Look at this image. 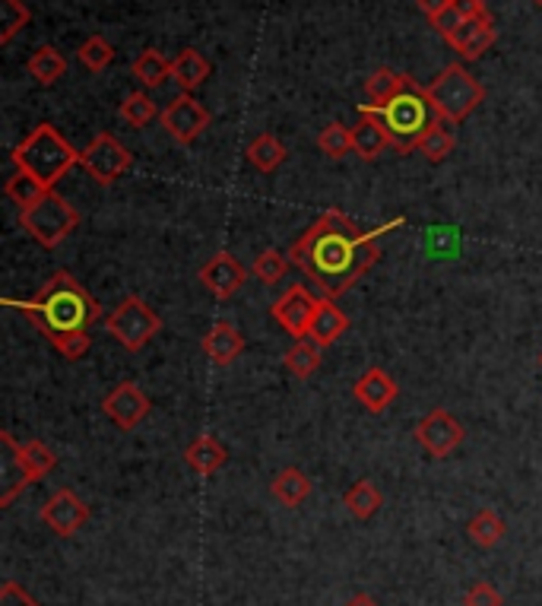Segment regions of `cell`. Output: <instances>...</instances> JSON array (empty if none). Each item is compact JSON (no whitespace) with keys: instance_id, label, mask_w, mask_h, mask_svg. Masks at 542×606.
Segmentation results:
<instances>
[{"instance_id":"47","label":"cell","mask_w":542,"mask_h":606,"mask_svg":"<svg viewBox=\"0 0 542 606\" xmlns=\"http://www.w3.org/2000/svg\"><path fill=\"white\" fill-rule=\"evenodd\" d=\"M533 3H537V7H542V0H533Z\"/></svg>"},{"instance_id":"18","label":"cell","mask_w":542,"mask_h":606,"mask_svg":"<svg viewBox=\"0 0 542 606\" xmlns=\"http://www.w3.org/2000/svg\"><path fill=\"white\" fill-rule=\"evenodd\" d=\"M498 32H495V20L491 16H479V20H463V26L447 38V45L463 57V60H476L483 57L495 45Z\"/></svg>"},{"instance_id":"37","label":"cell","mask_w":542,"mask_h":606,"mask_svg":"<svg viewBox=\"0 0 542 606\" xmlns=\"http://www.w3.org/2000/svg\"><path fill=\"white\" fill-rule=\"evenodd\" d=\"M289 257H283L276 249H267L261 251V257L254 261V276L264 283V286H276L283 276H286V271H289Z\"/></svg>"},{"instance_id":"40","label":"cell","mask_w":542,"mask_h":606,"mask_svg":"<svg viewBox=\"0 0 542 606\" xmlns=\"http://www.w3.org/2000/svg\"><path fill=\"white\" fill-rule=\"evenodd\" d=\"M57 353L64 359H70V362H77L89 353V346H92V337L89 333H70V337H60L57 343H52Z\"/></svg>"},{"instance_id":"43","label":"cell","mask_w":542,"mask_h":606,"mask_svg":"<svg viewBox=\"0 0 542 606\" xmlns=\"http://www.w3.org/2000/svg\"><path fill=\"white\" fill-rule=\"evenodd\" d=\"M432 26H434V32H438V35L451 38V35H454V32L463 26V16L457 13V10H454V7H447L444 13H438V16H434Z\"/></svg>"},{"instance_id":"42","label":"cell","mask_w":542,"mask_h":606,"mask_svg":"<svg viewBox=\"0 0 542 606\" xmlns=\"http://www.w3.org/2000/svg\"><path fill=\"white\" fill-rule=\"evenodd\" d=\"M0 606H38V604L29 597L26 591H23L16 581H7V584L0 587Z\"/></svg>"},{"instance_id":"1","label":"cell","mask_w":542,"mask_h":606,"mask_svg":"<svg viewBox=\"0 0 542 606\" xmlns=\"http://www.w3.org/2000/svg\"><path fill=\"white\" fill-rule=\"evenodd\" d=\"M403 222H407L403 217H394L372 232H358L346 213L327 210L292 242L289 261L301 274L314 279V286L327 299H336L350 293L355 283L378 264L380 239L400 229Z\"/></svg>"},{"instance_id":"48","label":"cell","mask_w":542,"mask_h":606,"mask_svg":"<svg viewBox=\"0 0 542 606\" xmlns=\"http://www.w3.org/2000/svg\"><path fill=\"white\" fill-rule=\"evenodd\" d=\"M540 365H542V356H540Z\"/></svg>"},{"instance_id":"21","label":"cell","mask_w":542,"mask_h":606,"mask_svg":"<svg viewBox=\"0 0 542 606\" xmlns=\"http://www.w3.org/2000/svg\"><path fill=\"white\" fill-rule=\"evenodd\" d=\"M185 461H188V467L193 470V473L213 476V473L229 461V451H225V444H222L217 436H200V439H193L188 444Z\"/></svg>"},{"instance_id":"46","label":"cell","mask_w":542,"mask_h":606,"mask_svg":"<svg viewBox=\"0 0 542 606\" xmlns=\"http://www.w3.org/2000/svg\"><path fill=\"white\" fill-rule=\"evenodd\" d=\"M346 606H378V604H375V601H372L368 594H358V597H353V601H350Z\"/></svg>"},{"instance_id":"13","label":"cell","mask_w":542,"mask_h":606,"mask_svg":"<svg viewBox=\"0 0 542 606\" xmlns=\"http://www.w3.org/2000/svg\"><path fill=\"white\" fill-rule=\"evenodd\" d=\"M86 521H89V505L70 489H57L55 496L42 505V524L52 527V533L57 537H74Z\"/></svg>"},{"instance_id":"25","label":"cell","mask_w":542,"mask_h":606,"mask_svg":"<svg viewBox=\"0 0 542 606\" xmlns=\"http://www.w3.org/2000/svg\"><path fill=\"white\" fill-rule=\"evenodd\" d=\"M131 74H134L140 86L159 89V86H165V80H172V60H168L163 52H156V48H146V52L134 60Z\"/></svg>"},{"instance_id":"22","label":"cell","mask_w":542,"mask_h":606,"mask_svg":"<svg viewBox=\"0 0 542 606\" xmlns=\"http://www.w3.org/2000/svg\"><path fill=\"white\" fill-rule=\"evenodd\" d=\"M210 60L200 55L197 48H185L181 55L172 60V80L181 86L185 92H193L197 86L207 84V77H210Z\"/></svg>"},{"instance_id":"10","label":"cell","mask_w":542,"mask_h":606,"mask_svg":"<svg viewBox=\"0 0 542 606\" xmlns=\"http://www.w3.org/2000/svg\"><path fill=\"white\" fill-rule=\"evenodd\" d=\"M318 302H321V299H314L301 283H296V286H289V289L270 305V315L273 321L289 333V337L305 340V337H308V328H311V318H314V311H318Z\"/></svg>"},{"instance_id":"3","label":"cell","mask_w":542,"mask_h":606,"mask_svg":"<svg viewBox=\"0 0 542 606\" xmlns=\"http://www.w3.org/2000/svg\"><path fill=\"white\" fill-rule=\"evenodd\" d=\"M372 106V102H368ZM378 111V118L387 128V137H390V146L400 150L403 156L419 150V143L432 134L434 128L441 124V114L434 109V102L429 99L425 86H419L412 77H403V86L400 92L384 102V106H372Z\"/></svg>"},{"instance_id":"34","label":"cell","mask_w":542,"mask_h":606,"mask_svg":"<svg viewBox=\"0 0 542 606\" xmlns=\"http://www.w3.org/2000/svg\"><path fill=\"white\" fill-rule=\"evenodd\" d=\"M400 86H403V77H400V74H394L390 67H380V70H375V74L368 77L365 92H368L372 106H384V102H390V99L400 92Z\"/></svg>"},{"instance_id":"8","label":"cell","mask_w":542,"mask_h":606,"mask_svg":"<svg viewBox=\"0 0 542 606\" xmlns=\"http://www.w3.org/2000/svg\"><path fill=\"white\" fill-rule=\"evenodd\" d=\"M134 163V156L128 153V146L114 134H96L86 146L80 150V166L102 185L111 188L128 168Z\"/></svg>"},{"instance_id":"35","label":"cell","mask_w":542,"mask_h":606,"mask_svg":"<svg viewBox=\"0 0 542 606\" xmlns=\"http://www.w3.org/2000/svg\"><path fill=\"white\" fill-rule=\"evenodd\" d=\"M23 461H26L32 480H42V476H48V473L57 467L55 451H52L45 441H38V439L26 441V444H23Z\"/></svg>"},{"instance_id":"45","label":"cell","mask_w":542,"mask_h":606,"mask_svg":"<svg viewBox=\"0 0 542 606\" xmlns=\"http://www.w3.org/2000/svg\"><path fill=\"white\" fill-rule=\"evenodd\" d=\"M451 7V0H419V10L429 16V20H434L438 13H444Z\"/></svg>"},{"instance_id":"12","label":"cell","mask_w":542,"mask_h":606,"mask_svg":"<svg viewBox=\"0 0 542 606\" xmlns=\"http://www.w3.org/2000/svg\"><path fill=\"white\" fill-rule=\"evenodd\" d=\"M29 483H35V480L23 461V444L10 432H0V505L7 508Z\"/></svg>"},{"instance_id":"14","label":"cell","mask_w":542,"mask_h":606,"mask_svg":"<svg viewBox=\"0 0 542 606\" xmlns=\"http://www.w3.org/2000/svg\"><path fill=\"white\" fill-rule=\"evenodd\" d=\"M102 410H106V416H109L118 429H136V426L150 416L153 404H150V397H146L134 382H121V385L114 387L109 397L102 400Z\"/></svg>"},{"instance_id":"23","label":"cell","mask_w":542,"mask_h":606,"mask_svg":"<svg viewBox=\"0 0 542 606\" xmlns=\"http://www.w3.org/2000/svg\"><path fill=\"white\" fill-rule=\"evenodd\" d=\"M270 493L273 498H279L286 508H299L301 502L311 496V480H308L299 467H286L273 476Z\"/></svg>"},{"instance_id":"33","label":"cell","mask_w":542,"mask_h":606,"mask_svg":"<svg viewBox=\"0 0 542 606\" xmlns=\"http://www.w3.org/2000/svg\"><path fill=\"white\" fill-rule=\"evenodd\" d=\"M80 60L86 70H92V74H102L106 67H109L111 60H114V48H111L109 38H102V35H89L86 42L80 45Z\"/></svg>"},{"instance_id":"32","label":"cell","mask_w":542,"mask_h":606,"mask_svg":"<svg viewBox=\"0 0 542 606\" xmlns=\"http://www.w3.org/2000/svg\"><path fill=\"white\" fill-rule=\"evenodd\" d=\"M29 20H32V13L23 0H0V42L10 45L13 35L26 26Z\"/></svg>"},{"instance_id":"44","label":"cell","mask_w":542,"mask_h":606,"mask_svg":"<svg viewBox=\"0 0 542 606\" xmlns=\"http://www.w3.org/2000/svg\"><path fill=\"white\" fill-rule=\"evenodd\" d=\"M451 7L461 13L463 20H479V16H488L486 0H451Z\"/></svg>"},{"instance_id":"38","label":"cell","mask_w":542,"mask_h":606,"mask_svg":"<svg viewBox=\"0 0 542 606\" xmlns=\"http://www.w3.org/2000/svg\"><path fill=\"white\" fill-rule=\"evenodd\" d=\"M454 146H457V140H454V134H451V131L444 128V121H441L432 134L419 143V153H422L429 163H444V159L454 153Z\"/></svg>"},{"instance_id":"41","label":"cell","mask_w":542,"mask_h":606,"mask_svg":"<svg viewBox=\"0 0 542 606\" xmlns=\"http://www.w3.org/2000/svg\"><path fill=\"white\" fill-rule=\"evenodd\" d=\"M457 245H461V239L451 229H434V232H429V251H434V254L451 257V254H457Z\"/></svg>"},{"instance_id":"16","label":"cell","mask_w":542,"mask_h":606,"mask_svg":"<svg viewBox=\"0 0 542 606\" xmlns=\"http://www.w3.org/2000/svg\"><path fill=\"white\" fill-rule=\"evenodd\" d=\"M353 394H355V400H358L368 414H384V410L397 400L400 387H397V382H394V375H390V372H384V368H378V365H372V368H365V372L358 375Z\"/></svg>"},{"instance_id":"27","label":"cell","mask_w":542,"mask_h":606,"mask_svg":"<svg viewBox=\"0 0 542 606\" xmlns=\"http://www.w3.org/2000/svg\"><path fill=\"white\" fill-rule=\"evenodd\" d=\"M343 505H346V511L353 515L355 521H368V518H375L380 511L384 496H380L378 486H375L372 480H358L353 489L346 493Z\"/></svg>"},{"instance_id":"4","label":"cell","mask_w":542,"mask_h":606,"mask_svg":"<svg viewBox=\"0 0 542 606\" xmlns=\"http://www.w3.org/2000/svg\"><path fill=\"white\" fill-rule=\"evenodd\" d=\"M10 159L16 172H26L29 178H35L48 191H55V185L70 168L80 166V153L52 124H38L26 140H20Z\"/></svg>"},{"instance_id":"17","label":"cell","mask_w":542,"mask_h":606,"mask_svg":"<svg viewBox=\"0 0 542 606\" xmlns=\"http://www.w3.org/2000/svg\"><path fill=\"white\" fill-rule=\"evenodd\" d=\"M387 146H390V137H387V128L378 118V111L372 106H358V124L353 128L355 156L365 163H375Z\"/></svg>"},{"instance_id":"36","label":"cell","mask_w":542,"mask_h":606,"mask_svg":"<svg viewBox=\"0 0 542 606\" xmlns=\"http://www.w3.org/2000/svg\"><path fill=\"white\" fill-rule=\"evenodd\" d=\"M3 191H7V197H10L20 210H26V207H32L42 194L48 191V188H45V185H38L35 178H29L26 172H16V175L7 181V188H3Z\"/></svg>"},{"instance_id":"26","label":"cell","mask_w":542,"mask_h":606,"mask_svg":"<svg viewBox=\"0 0 542 606\" xmlns=\"http://www.w3.org/2000/svg\"><path fill=\"white\" fill-rule=\"evenodd\" d=\"M505 521H501V515L498 511H491V508H483V511H476L473 515V521L466 524V537L476 543V547H483V550H491V547H498L501 543V537H505Z\"/></svg>"},{"instance_id":"11","label":"cell","mask_w":542,"mask_h":606,"mask_svg":"<svg viewBox=\"0 0 542 606\" xmlns=\"http://www.w3.org/2000/svg\"><path fill=\"white\" fill-rule=\"evenodd\" d=\"M466 439L461 419L447 414V410H432L419 419L416 426V441L432 454V458H447L451 451L461 448V441Z\"/></svg>"},{"instance_id":"24","label":"cell","mask_w":542,"mask_h":606,"mask_svg":"<svg viewBox=\"0 0 542 606\" xmlns=\"http://www.w3.org/2000/svg\"><path fill=\"white\" fill-rule=\"evenodd\" d=\"M286 156H289V150H286V143L279 137H273V134H261V137H254L247 143V163L257 168V172H276V168L286 163Z\"/></svg>"},{"instance_id":"29","label":"cell","mask_w":542,"mask_h":606,"mask_svg":"<svg viewBox=\"0 0 542 606\" xmlns=\"http://www.w3.org/2000/svg\"><path fill=\"white\" fill-rule=\"evenodd\" d=\"M286 368L296 375V378H311L318 368H321V346L305 337V340H296L286 353Z\"/></svg>"},{"instance_id":"28","label":"cell","mask_w":542,"mask_h":606,"mask_svg":"<svg viewBox=\"0 0 542 606\" xmlns=\"http://www.w3.org/2000/svg\"><path fill=\"white\" fill-rule=\"evenodd\" d=\"M26 67L38 86H55L57 80L67 74V60H64V55H60L57 48H52V45H42L35 55L29 57Z\"/></svg>"},{"instance_id":"30","label":"cell","mask_w":542,"mask_h":606,"mask_svg":"<svg viewBox=\"0 0 542 606\" xmlns=\"http://www.w3.org/2000/svg\"><path fill=\"white\" fill-rule=\"evenodd\" d=\"M121 118H124L131 128H146V124H153L156 118H163V111L156 109L153 96H146V92H131V96L121 102Z\"/></svg>"},{"instance_id":"9","label":"cell","mask_w":542,"mask_h":606,"mask_svg":"<svg viewBox=\"0 0 542 606\" xmlns=\"http://www.w3.org/2000/svg\"><path fill=\"white\" fill-rule=\"evenodd\" d=\"M159 121H163L168 137L178 140L181 146H188V143H193V140L210 128L213 114L207 111V106H203L193 92H181V96H175V99L165 106Z\"/></svg>"},{"instance_id":"20","label":"cell","mask_w":542,"mask_h":606,"mask_svg":"<svg viewBox=\"0 0 542 606\" xmlns=\"http://www.w3.org/2000/svg\"><path fill=\"white\" fill-rule=\"evenodd\" d=\"M346 331H350V318L343 315V308L333 302V299H321L314 318H311L308 337H311L318 346H333Z\"/></svg>"},{"instance_id":"19","label":"cell","mask_w":542,"mask_h":606,"mask_svg":"<svg viewBox=\"0 0 542 606\" xmlns=\"http://www.w3.org/2000/svg\"><path fill=\"white\" fill-rule=\"evenodd\" d=\"M203 353H207L210 362L219 365V368L232 365V362L244 353L242 331H239L235 324H229V321H217V324L210 328V333L203 337Z\"/></svg>"},{"instance_id":"2","label":"cell","mask_w":542,"mask_h":606,"mask_svg":"<svg viewBox=\"0 0 542 606\" xmlns=\"http://www.w3.org/2000/svg\"><path fill=\"white\" fill-rule=\"evenodd\" d=\"M7 305L16 308L20 315H26L29 321L42 331V337L52 343H57L60 337H70V333H89V328L102 315L96 299L86 293V286L70 271H55L48 276V283L35 293V299H29V302L7 299Z\"/></svg>"},{"instance_id":"7","label":"cell","mask_w":542,"mask_h":606,"mask_svg":"<svg viewBox=\"0 0 542 606\" xmlns=\"http://www.w3.org/2000/svg\"><path fill=\"white\" fill-rule=\"evenodd\" d=\"M109 333L128 350V353H140L156 333L163 331V318L143 302L140 296H128L124 302L118 305L106 318Z\"/></svg>"},{"instance_id":"6","label":"cell","mask_w":542,"mask_h":606,"mask_svg":"<svg viewBox=\"0 0 542 606\" xmlns=\"http://www.w3.org/2000/svg\"><path fill=\"white\" fill-rule=\"evenodd\" d=\"M20 225L38 245L57 249L80 225V213L70 207L67 197H60L57 191H45L32 207L20 210Z\"/></svg>"},{"instance_id":"31","label":"cell","mask_w":542,"mask_h":606,"mask_svg":"<svg viewBox=\"0 0 542 606\" xmlns=\"http://www.w3.org/2000/svg\"><path fill=\"white\" fill-rule=\"evenodd\" d=\"M318 146H321L327 159H343V156L353 153V131L340 121H330L318 137Z\"/></svg>"},{"instance_id":"5","label":"cell","mask_w":542,"mask_h":606,"mask_svg":"<svg viewBox=\"0 0 542 606\" xmlns=\"http://www.w3.org/2000/svg\"><path fill=\"white\" fill-rule=\"evenodd\" d=\"M425 92L441 114V121H447V124H461L486 102V86L479 84L463 64H447L434 77L432 86H425Z\"/></svg>"},{"instance_id":"39","label":"cell","mask_w":542,"mask_h":606,"mask_svg":"<svg viewBox=\"0 0 542 606\" xmlns=\"http://www.w3.org/2000/svg\"><path fill=\"white\" fill-rule=\"evenodd\" d=\"M463 606H505V597H501V591H498L495 584L479 581V584H473V587L463 594Z\"/></svg>"},{"instance_id":"15","label":"cell","mask_w":542,"mask_h":606,"mask_svg":"<svg viewBox=\"0 0 542 606\" xmlns=\"http://www.w3.org/2000/svg\"><path fill=\"white\" fill-rule=\"evenodd\" d=\"M200 283L217 296V299H232L239 289H242L244 283H247V271L242 267V261L235 257V254H229V251H219L213 254L203 267H200Z\"/></svg>"}]
</instances>
